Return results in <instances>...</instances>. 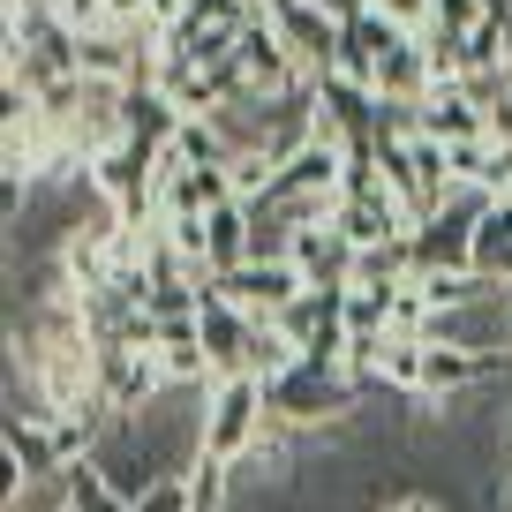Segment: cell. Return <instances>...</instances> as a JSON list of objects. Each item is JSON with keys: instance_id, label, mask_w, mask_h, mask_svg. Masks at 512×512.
Returning a JSON list of instances; mask_svg holds the SVG:
<instances>
[{"instance_id": "d6986e66", "label": "cell", "mask_w": 512, "mask_h": 512, "mask_svg": "<svg viewBox=\"0 0 512 512\" xmlns=\"http://www.w3.org/2000/svg\"><path fill=\"white\" fill-rule=\"evenodd\" d=\"M482 23V0H437V16H430V31H445V38H467Z\"/></svg>"}, {"instance_id": "7a4b0ae2", "label": "cell", "mask_w": 512, "mask_h": 512, "mask_svg": "<svg viewBox=\"0 0 512 512\" xmlns=\"http://www.w3.org/2000/svg\"><path fill=\"white\" fill-rule=\"evenodd\" d=\"M264 422H272V407H264V384L241 369V377H219L204 400V452L226 467H241L256 452V437H264Z\"/></svg>"}, {"instance_id": "ba28073f", "label": "cell", "mask_w": 512, "mask_h": 512, "mask_svg": "<svg viewBox=\"0 0 512 512\" xmlns=\"http://www.w3.org/2000/svg\"><path fill=\"white\" fill-rule=\"evenodd\" d=\"M377 106H422V98L437 91V76H430V46L422 38H400V46L377 61Z\"/></svg>"}, {"instance_id": "5b68a950", "label": "cell", "mask_w": 512, "mask_h": 512, "mask_svg": "<svg viewBox=\"0 0 512 512\" xmlns=\"http://www.w3.org/2000/svg\"><path fill=\"white\" fill-rule=\"evenodd\" d=\"M256 324L264 317H249V309H234L219 287L204 279V309H196V339H204V354H211V377H241L249 369V339H256Z\"/></svg>"}, {"instance_id": "ffe728a7", "label": "cell", "mask_w": 512, "mask_h": 512, "mask_svg": "<svg viewBox=\"0 0 512 512\" xmlns=\"http://www.w3.org/2000/svg\"><path fill=\"white\" fill-rule=\"evenodd\" d=\"M106 16H113V31H121V23H144L151 0H106Z\"/></svg>"}, {"instance_id": "8992f818", "label": "cell", "mask_w": 512, "mask_h": 512, "mask_svg": "<svg viewBox=\"0 0 512 512\" xmlns=\"http://www.w3.org/2000/svg\"><path fill=\"white\" fill-rule=\"evenodd\" d=\"M272 23H279V38H287V53L302 61V76H309V83L339 68V16L324 8V0H287Z\"/></svg>"}, {"instance_id": "e0dca14e", "label": "cell", "mask_w": 512, "mask_h": 512, "mask_svg": "<svg viewBox=\"0 0 512 512\" xmlns=\"http://www.w3.org/2000/svg\"><path fill=\"white\" fill-rule=\"evenodd\" d=\"M136 512H196V497H189V475H159L144 497H136Z\"/></svg>"}, {"instance_id": "3957f363", "label": "cell", "mask_w": 512, "mask_h": 512, "mask_svg": "<svg viewBox=\"0 0 512 512\" xmlns=\"http://www.w3.org/2000/svg\"><path fill=\"white\" fill-rule=\"evenodd\" d=\"M211 287H219L234 309H249V317H264V324H272L287 302H302V294H309V279H302V264H294V256H249L241 272L211 279Z\"/></svg>"}, {"instance_id": "7c38bea8", "label": "cell", "mask_w": 512, "mask_h": 512, "mask_svg": "<svg viewBox=\"0 0 512 512\" xmlns=\"http://www.w3.org/2000/svg\"><path fill=\"white\" fill-rule=\"evenodd\" d=\"M166 151H174L181 166H234V159H241V151L226 144V128L211 121V113H196V121H181V128H174V144H166Z\"/></svg>"}, {"instance_id": "6da1fadb", "label": "cell", "mask_w": 512, "mask_h": 512, "mask_svg": "<svg viewBox=\"0 0 512 512\" xmlns=\"http://www.w3.org/2000/svg\"><path fill=\"white\" fill-rule=\"evenodd\" d=\"M264 384V377H256ZM264 407H272V422H294V430H317V422H339L362 407V384L347 377V369H317V362H294L287 377L264 384Z\"/></svg>"}, {"instance_id": "4fadbf2b", "label": "cell", "mask_w": 512, "mask_h": 512, "mask_svg": "<svg viewBox=\"0 0 512 512\" xmlns=\"http://www.w3.org/2000/svg\"><path fill=\"white\" fill-rule=\"evenodd\" d=\"M68 505H76V512H136L106 475H98L91 452H83V460H68Z\"/></svg>"}, {"instance_id": "8fae6325", "label": "cell", "mask_w": 512, "mask_h": 512, "mask_svg": "<svg viewBox=\"0 0 512 512\" xmlns=\"http://www.w3.org/2000/svg\"><path fill=\"white\" fill-rule=\"evenodd\" d=\"M475 272H490V279L512 287V196H497L475 219Z\"/></svg>"}, {"instance_id": "603a6c76", "label": "cell", "mask_w": 512, "mask_h": 512, "mask_svg": "<svg viewBox=\"0 0 512 512\" xmlns=\"http://www.w3.org/2000/svg\"><path fill=\"white\" fill-rule=\"evenodd\" d=\"M422 512H452V505H430V497H422Z\"/></svg>"}, {"instance_id": "9c48e42d", "label": "cell", "mask_w": 512, "mask_h": 512, "mask_svg": "<svg viewBox=\"0 0 512 512\" xmlns=\"http://www.w3.org/2000/svg\"><path fill=\"white\" fill-rule=\"evenodd\" d=\"M204 272L211 279H226V272H241V264H249V256H256V211L249 204H219V211H211V219H204Z\"/></svg>"}, {"instance_id": "44dd1931", "label": "cell", "mask_w": 512, "mask_h": 512, "mask_svg": "<svg viewBox=\"0 0 512 512\" xmlns=\"http://www.w3.org/2000/svg\"><path fill=\"white\" fill-rule=\"evenodd\" d=\"M324 8H332L339 23H354V16H369V0H324Z\"/></svg>"}, {"instance_id": "ac0fdd59", "label": "cell", "mask_w": 512, "mask_h": 512, "mask_svg": "<svg viewBox=\"0 0 512 512\" xmlns=\"http://www.w3.org/2000/svg\"><path fill=\"white\" fill-rule=\"evenodd\" d=\"M369 8H377L384 23H400L407 38H422V31H430V16H437V0H369Z\"/></svg>"}, {"instance_id": "5bb4252c", "label": "cell", "mask_w": 512, "mask_h": 512, "mask_svg": "<svg viewBox=\"0 0 512 512\" xmlns=\"http://www.w3.org/2000/svg\"><path fill=\"white\" fill-rule=\"evenodd\" d=\"M422 354H430V339H392V347H384V377L377 384H392V392L415 400V392H422Z\"/></svg>"}, {"instance_id": "7402d4cb", "label": "cell", "mask_w": 512, "mask_h": 512, "mask_svg": "<svg viewBox=\"0 0 512 512\" xmlns=\"http://www.w3.org/2000/svg\"><path fill=\"white\" fill-rule=\"evenodd\" d=\"M482 16H512V0H482Z\"/></svg>"}, {"instance_id": "30bf717a", "label": "cell", "mask_w": 512, "mask_h": 512, "mask_svg": "<svg viewBox=\"0 0 512 512\" xmlns=\"http://www.w3.org/2000/svg\"><path fill=\"white\" fill-rule=\"evenodd\" d=\"M400 23H384L377 8L369 16H354V23H339V76H354V83H377V61L392 46H400Z\"/></svg>"}, {"instance_id": "9a60e30c", "label": "cell", "mask_w": 512, "mask_h": 512, "mask_svg": "<svg viewBox=\"0 0 512 512\" xmlns=\"http://www.w3.org/2000/svg\"><path fill=\"white\" fill-rule=\"evenodd\" d=\"M226 482H234V467H226V460H211V452H196V460H189V497H196V512H226Z\"/></svg>"}, {"instance_id": "2e32d148", "label": "cell", "mask_w": 512, "mask_h": 512, "mask_svg": "<svg viewBox=\"0 0 512 512\" xmlns=\"http://www.w3.org/2000/svg\"><path fill=\"white\" fill-rule=\"evenodd\" d=\"M53 16L68 23L76 38H98V31H113V16H106V0H46Z\"/></svg>"}, {"instance_id": "277c9868", "label": "cell", "mask_w": 512, "mask_h": 512, "mask_svg": "<svg viewBox=\"0 0 512 512\" xmlns=\"http://www.w3.org/2000/svg\"><path fill=\"white\" fill-rule=\"evenodd\" d=\"M234 61H241V76H249V91H256V98H294V91H309L302 61L287 53V38H279V23L264 16V8L249 16V31H241Z\"/></svg>"}, {"instance_id": "52a82bcc", "label": "cell", "mask_w": 512, "mask_h": 512, "mask_svg": "<svg viewBox=\"0 0 512 512\" xmlns=\"http://www.w3.org/2000/svg\"><path fill=\"white\" fill-rule=\"evenodd\" d=\"M415 128L422 136H437V144H490V113L475 106V98H467V83L460 91H430L422 98V113H415Z\"/></svg>"}]
</instances>
